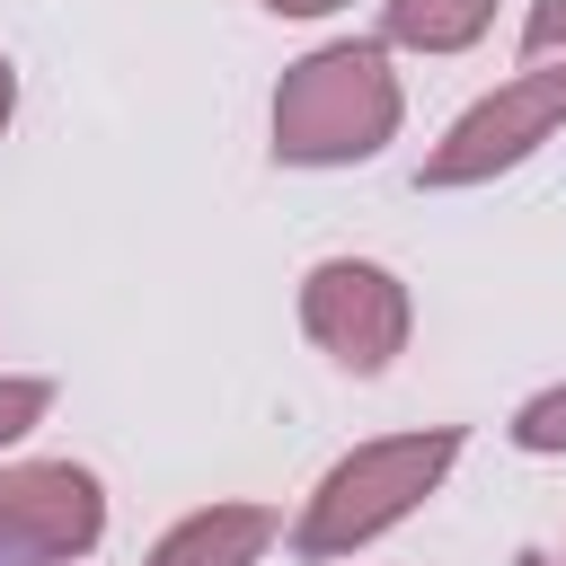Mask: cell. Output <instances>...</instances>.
I'll use <instances>...</instances> for the list:
<instances>
[{
    "instance_id": "1",
    "label": "cell",
    "mask_w": 566,
    "mask_h": 566,
    "mask_svg": "<svg viewBox=\"0 0 566 566\" xmlns=\"http://www.w3.org/2000/svg\"><path fill=\"white\" fill-rule=\"evenodd\" d=\"M407 133V80L380 35H327L310 44L265 106V150L274 168H371Z\"/></svg>"
},
{
    "instance_id": "2",
    "label": "cell",
    "mask_w": 566,
    "mask_h": 566,
    "mask_svg": "<svg viewBox=\"0 0 566 566\" xmlns=\"http://www.w3.org/2000/svg\"><path fill=\"white\" fill-rule=\"evenodd\" d=\"M460 451H469L460 424H407V433H371V442L336 451L318 469V486L301 495L292 531H283L292 557L301 566H345V557L380 548L398 522H416L442 495V478L460 469Z\"/></svg>"
},
{
    "instance_id": "3",
    "label": "cell",
    "mask_w": 566,
    "mask_h": 566,
    "mask_svg": "<svg viewBox=\"0 0 566 566\" xmlns=\"http://www.w3.org/2000/svg\"><path fill=\"white\" fill-rule=\"evenodd\" d=\"M557 133H566V53L522 62V71H504L495 88H478V97L424 142L416 186H433V195L495 186V177H513L522 159H539Z\"/></svg>"
},
{
    "instance_id": "4",
    "label": "cell",
    "mask_w": 566,
    "mask_h": 566,
    "mask_svg": "<svg viewBox=\"0 0 566 566\" xmlns=\"http://www.w3.org/2000/svg\"><path fill=\"white\" fill-rule=\"evenodd\" d=\"M301 336L345 371V380H380L398 371V354L416 345V292L398 265L380 256H310L301 274Z\"/></svg>"
},
{
    "instance_id": "5",
    "label": "cell",
    "mask_w": 566,
    "mask_h": 566,
    "mask_svg": "<svg viewBox=\"0 0 566 566\" xmlns=\"http://www.w3.org/2000/svg\"><path fill=\"white\" fill-rule=\"evenodd\" d=\"M106 539V478L88 460H0V557L88 566Z\"/></svg>"
},
{
    "instance_id": "6",
    "label": "cell",
    "mask_w": 566,
    "mask_h": 566,
    "mask_svg": "<svg viewBox=\"0 0 566 566\" xmlns=\"http://www.w3.org/2000/svg\"><path fill=\"white\" fill-rule=\"evenodd\" d=\"M274 539H283V513H274V504H256V495H212V504L177 513V522L142 548V566H265Z\"/></svg>"
},
{
    "instance_id": "7",
    "label": "cell",
    "mask_w": 566,
    "mask_h": 566,
    "mask_svg": "<svg viewBox=\"0 0 566 566\" xmlns=\"http://www.w3.org/2000/svg\"><path fill=\"white\" fill-rule=\"evenodd\" d=\"M486 27H495V0H380V44L389 53L451 62V53L486 44Z\"/></svg>"
},
{
    "instance_id": "8",
    "label": "cell",
    "mask_w": 566,
    "mask_h": 566,
    "mask_svg": "<svg viewBox=\"0 0 566 566\" xmlns=\"http://www.w3.org/2000/svg\"><path fill=\"white\" fill-rule=\"evenodd\" d=\"M504 442H513L522 460H566V380H548V389H531V398L513 407V424H504Z\"/></svg>"
},
{
    "instance_id": "9",
    "label": "cell",
    "mask_w": 566,
    "mask_h": 566,
    "mask_svg": "<svg viewBox=\"0 0 566 566\" xmlns=\"http://www.w3.org/2000/svg\"><path fill=\"white\" fill-rule=\"evenodd\" d=\"M53 398H62V389H53L44 371H0V460H9L44 416H53Z\"/></svg>"
},
{
    "instance_id": "10",
    "label": "cell",
    "mask_w": 566,
    "mask_h": 566,
    "mask_svg": "<svg viewBox=\"0 0 566 566\" xmlns=\"http://www.w3.org/2000/svg\"><path fill=\"white\" fill-rule=\"evenodd\" d=\"M566 53V0H531L522 9V62H548Z\"/></svg>"
},
{
    "instance_id": "11",
    "label": "cell",
    "mask_w": 566,
    "mask_h": 566,
    "mask_svg": "<svg viewBox=\"0 0 566 566\" xmlns=\"http://www.w3.org/2000/svg\"><path fill=\"white\" fill-rule=\"evenodd\" d=\"M256 9H265V18H301V27H310V18H336V9H354V0H256Z\"/></svg>"
},
{
    "instance_id": "12",
    "label": "cell",
    "mask_w": 566,
    "mask_h": 566,
    "mask_svg": "<svg viewBox=\"0 0 566 566\" xmlns=\"http://www.w3.org/2000/svg\"><path fill=\"white\" fill-rule=\"evenodd\" d=\"M9 124H18V62L0 53V142H9Z\"/></svg>"
},
{
    "instance_id": "13",
    "label": "cell",
    "mask_w": 566,
    "mask_h": 566,
    "mask_svg": "<svg viewBox=\"0 0 566 566\" xmlns=\"http://www.w3.org/2000/svg\"><path fill=\"white\" fill-rule=\"evenodd\" d=\"M539 566H566V539H557V548H548V557H539Z\"/></svg>"
},
{
    "instance_id": "14",
    "label": "cell",
    "mask_w": 566,
    "mask_h": 566,
    "mask_svg": "<svg viewBox=\"0 0 566 566\" xmlns=\"http://www.w3.org/2000/svg\"><path fill=\"white\" fill-rule=\"evenodd\" d=\"M0 566H18V557H0Z\"/></svg>"
}]
</instances>
